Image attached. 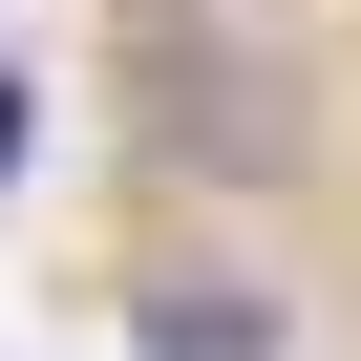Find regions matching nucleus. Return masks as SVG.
Returning a JSON list of instances; mask_svg holds the SVG:
<instances>
[{
	"instance_id": "2",
	"label": "nucleus",
	"mask_w": 361,
	"mask_h": 361,
	"mask_svg": "<svg viewBox=\"0 0 361 361\" xmlns=\"http://www.w3.org/2000/svg\"><path fill=\"white\" fill-rule=\"evenodd\" d=\"M128 340H149V361H276V298H255V276H149Z\"/></svg>"
},
{
	"instance_id": "3",
	"label": "nucleus",
	"mask_w": 361,
	"mask_h": 361,
	"mask_svg": "<svg viewBox=\"0 0 361 361\" xmlns=\"http://www.w3.org/2000/svg\"><path fill=\"white\" fill-rule=\"evenodd\" d=\"M22 149H43V106H22V85H0V170H22Z\"/></svg>"
},
{
	"instance_id": "1",
	"label": "nucleus",
	"mask_w": 361,
	"mask_h": 361,
	"mask_svg": "<svg viewBox=\"0 0 361 361\" xmlns=\"http://www.w3.org/2000/svg\"><path fill=\"white\" fill-rule=\"evenodd\" d=\"M106 43H128L170 170H234V192L298 170V22H255V0H106Z\"/></svg>"
}]
</instances>
